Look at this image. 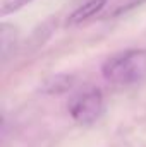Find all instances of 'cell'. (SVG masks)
<instances>
[{
  "mask_svg": "<svg viewBox=\"0 0 146 147\" xmlns=\"http://www.w3.org/2000/svg\"><path fill=\"white\" fill-rule=\"evenodd\" d=\"M103 77L117 86H132L146 79V50H126L103 63Z\"/></svg>",
  "mask_w": 146,
  "mask_h": 147,
  "instance_id": "6da1fadb",
  "label": "cell"
},
{
  "mask_svg": "<svg viewBox=\"0 0 146 147\" xmlns=\"http://www.w3.org/2000/svg\"><path fill=\"white\" fill-rule=\"evenodd\" d=\"M103 111V96L98 89L84 91L77 96H74L69 103V113L74 121L88 125L98 120V116Z\"/></svg>",
  "mask_w": 146,
  "mask_h": 147,
  "instance_id": "7a4b0ae2",
  "label": "cell"
},
{
  "mask_svg": "<svg viewBox=\"0 0 146 147\" xmlns=\"http://www.w3.org/2000/svg\"><path fill=\"white\" fill-rule=\"evenodd\" d=\"M105 5H107V0H88L86 3L77 7L67 17V26H77V24H83V22L89 21L98 12H102Z\"/></svg>",
  "mask_w": 146,
  "mask_h": 147,
  "instance_id": "3957f363",
  "label": "cell"
},
{
  "mask_svg": "<svg viewBox=\"0 0 146 147\" xmlns=\"http://www.w3.org/2000/svg\"><path fill=\"white\" fill-rule=\"evenodd\" d=\"M72 84H74L72 75H69V74H57L53 77H48L43 82L41 91L46 92V94H62V92L69 91Z\"/></svg>",
  "mask_w": 146,
  "mask_h": 147,
  "instance_id": "277c9868",
  "label": "cell"
},
{
  "mask_svg": "<svg viewBox=\"0 0 146 147\" xmlns=\"http://www.w3.org/2000/svg\"><path fill=\"white\" fill-rule=\"evenodd\" d=\"M17 41V31L10 24H2L0 26V50H2V60H7L10 51L14 50Z\"/></svg>",
  "mask_w": 146,
  "mask_h": 147,
  "instance_id": "5b68a950",
  "label": "cell"
},
{
  "mask_svg": "<svg viewBox=\"0 0 146 147\" xmlns=\"http://www.w3.org/2000/svg\"><path fill=\"white\" fill-rule=\"evenodd\" d=\"M29 2L31 0H0V14L2 16L12 14V12L19 10V9H23Z\"/></svg>",
  "mask_w": 146,
  "mask_h": 147,
  "instance_id": "8992f818",
  "label": "cell"
}]
</instances>
